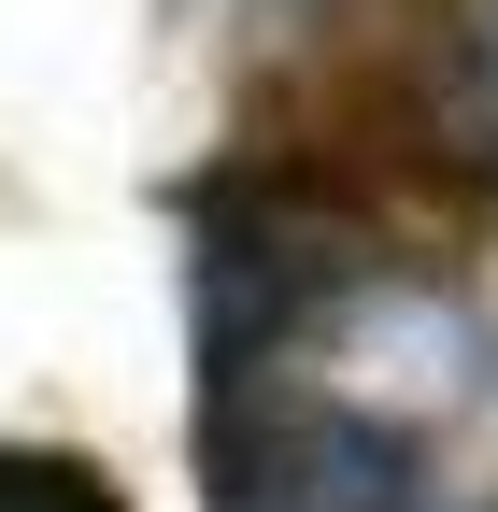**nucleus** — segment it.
Here are the masks:
<instances>
[{
  "instance_id": "1",
  "label": "nucleus",
  "mask_w": 498,
  "mask_h": 512,
  "mask_svg": "<svg viewBox=\"0 0 498 512\" xmlns=\"http://www.w3.org/2000/svg\"><path fill=\"white\" fill-rule=\"evenodd\" d=\"M356 285V242L328 200H299V185H257L228 171L200 200V370L214 384H257L299 328H328Z\"/></svg>"
},
{
  "instance_id": "2",
  "label": "nucleus",
  "mask_w": 498,
  "mask_h": 512,
  "mask_svg": "<svg viewBox=\"0 0 498 512\" xmlns=\"http://www.w3.org/2000/svg\"><path fill=\"white\" fill-rule=\"evenodd\" d=\"M200 470H214V512H413L427 456L356 413V399H314V384H214L200 413Z\"/></svg>"
},
{
  "instance_id": "3",
  "label": "nucleus",
  "mask_w": 498,
  "mask_h": 512,
  "mask_svg": "<svg viewBox=\"0 0 498 512\" xmlns=\"http://www.w3.org/2000/svg\"><path fill=\"white\" fill-rule=\"evenodd\" d=\"M0 512H114V484L86 456H43V441H0Z\"/></svg>"
}]
</instances>
